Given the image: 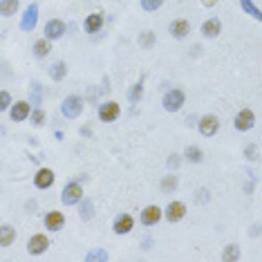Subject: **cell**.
Instances as JSON below:
<instances>
[{"mask_svg": "<svg viewBox=\"0 0 262 262\" xmlns=\"http://www.w3.org/2000/svg\"><path fill=\"white\" fill-rule=\"evenodd\" d=\"M184 101H186V94L181 92L179 88H173V90H168V92L164 94L162 103H164V110L166 112H177V110L184 108Z\"/></svg>", "mask_w": 262, "mask_h": 262, "instance_id": "obj_1", "label": "cell"}, {"mask_svg": "<svg viewBox=\"0 0 262 262\" xmlns=\"http://www.w3.org/2000/svg\"><path fill=\"white\" fill-rule=\"evenodd\" d=\"M61 112H63L67 119H76L83 112V99L78 94H70L63 103H61Z\"/></svg>", "mask_w": 262, "mask_h": 262, "instance_id": "obj_2", "label": "cell"}, {"mask_svg": "<svg viewBox=\"0 0 262 262\" xmlns=\"http://www.w3.org/2000/svg\"><path fill=\"white\" fill-rule=\"evenodd\" d=\"M81 199H83V189L78 181H70L63 189V193H61V202H63L65 206H74V204H78Z\"/></svg>", "mask_w": 262, "mask_h": 262, "instance_id": "obj_3", "label": "cell"}, {"mask_svg": "<svg viewBox=\"0 0 262 262\" xmlns=\"http://www.w3.org/2000/svg\"><path fill=\"white\" fill-rule=\"evenodd\" d=\"M235 130H240V133H247V130H251L255 126V115H253V110H240L238 112V117H235Z\"/></svg>", "mask_w": 262, "mask_h": 262, "instance_id": "obj_4", "label": "cell"}, {"mask_svg": "<svg viewBox=\"0 0 262 262\" xmlns=\"http://www.w3.org/2000/svg\"><path fill=\"white\" fill-rule=\"evenodd\" d=\"M63 34H65V22L63 20L52 18V20L45 22V38H47V41H59Z\"/></svg>", "mask_w": 262, "mask_h": 262, "instance_id": "obj_5", "label": "cell"}, {"mask_svg": "<svg viewBox=\"0 0 262 262\" xmlns=\"http://www.w3.org/2000/svg\"><path fill=\"white\" fill-rule=\"evenodd\" d=\"M47 247H49V240H47V235H43V233H36V235H32L30 242H27V251H30L32 255L45 253V251H47Z\"/></svg>", "mask_w": 262, "mask_h": 262, "instance_id": "obj_6", "label": "cell"}, {"mask_svg": "<svg viewBox=\"0 0 262 262\" xmlns=\"http://www.w3.org/2000/svg\"><path fill=\"white\" fill-rule=\"evenodd\" d=\"M36 22H38V5H36V3H32L30 7L25 9V14H22V20H20L22 32H34Z\"/></svg>", "mask_w": 262, "mask_h": 262, "instance_id": "obj_7", "label": "cell"}, {"mask_svg": "<svg viewBox=\"0 0 262 262\" xmlns=\"http://www.w3.org/2000/svg\"><path fill=\"white\" fill-rule=\"evenodd\" d=\"M119 112H121V108H119V103H115V101H106V103L99 106V119L106 123H112L115 119L119 117Z\"/></svg>", "mask_w": 262, "mask_h": 262, "instance_id": "obj_8", "label": "cell"}, {"mask_svg": "<svg viewBox=\"0 0 262 262\" xmlns=\"http://www.w3.org/2000/svg\"><path fill=\"white\" fill-rule=\"evenodd\" d=\"M220 130V119L215 115H204L199 119V133L204 137H213Z\"/></svg>", "mask_w": 262, "mask_h": 262, "instance_id": "obj_9", "label": "cell"}, {"mask_svg": "<svg viewBox=\"0 0 262 262\" xmlns=\"http://www.w3.org/2000/svg\"><path fill=\"white\" fill-rule=\"evenodd\" d=\"M162 213L166 215L168 222H173V224H175V222H179L186 215V204L184 202H170L166 206V211H162Z\"/></svg>", "mask_w": 262, "mask_h": 262, "instance_id": "obj_10", "label": "cell"}, {"mask_svg": "<svg viewBox=\"0 0 262 262\" xmlns=\"http://www.w3.org/2000/svg\"><path fill=\"white\" fill-rule=\"evenodd\" d=\"M162 208L157 206V204H150V206H146L144 211H141V224L146 226H155L159 220H162Z\"/></svg>", "mask_w": 262, "mask_h": 262, "instance_id": "obj_11", "label": "cell"}, {"mask_svg": "<svg viewBox=\"0 0 262 262\" xmlns=\"http://www.w3.org/2000/svg\"><path fill=\"white\" fill-rule=\"evenodd\" d=\"M112 229H115L117 235H126V233H130L135 229V220L130 218L128 213H121V215H117V220H115V224H112Z\"/></svg>", "mask_w": 262, "mask_h": 262, "instance_id": "obj_12", "label": "cell"}, {"mask_svg": "<svg viewBox=\"0 0 262 262\" xmlns=\"http://www.w3.org/2000/svg\"><path fill=\"white\" fill-rule=\"evenodd\" d=\"M30 112H32V106L27 101H16L9 110V117H11V121H25L30 117Z\"/></svg>", "mask_w": 262, "mask_h": 262, "instance_id": "obj_13", "label": "cell"}, {"mask_svg": "<svg viewBox=\"0 0 262 262\" xmlns=\"http://www.w3.org/2000/svg\"><path fill=\"white\" fill-rule=\"evenodd\" d=\"M45 226H47L49 231H61L65 226V215L61 213V211H49V213L45 215Z\"/></svg>", "mask_w": 262, "mask_h": 262, "instance_id": "obj_14", "label": "cell"}, {"mask_svg": "<svg viewBox=\"0 0 262 262\" xmlns=\"http://www.w3.org/2000/svg\"><path fill=\"white\" fill-rule=\"evenodd\" d=\"M34 184H36V189H49L54 184V173L49 168H41L34 175Z\"/></svg>", "mask_w": 262, "mask_h": 262, "instance_id": "obj_15", "label": "cell"}, {"mask_svg": "<svg viewBox=\"0 0 262 262\" xmlns=\"http://www.w3.org/2000/svg\"><path fill=\"white\" fill-rule=\"evenodd\" d=\"M168 32L173 38H186L191 32V25H189V20H173L168 25Z\"/></svg>", "mask_w": 262, "mask_h": 262, "instance_id": "obj_16", "label": "cell"}, {"mask_svg": "<svg viewBox=\"0 0 262 262\" xmlns=\"http://www.w3.org/2000/svg\"><path fill=\"white\" fill-rule=\"evenodd\" d=\"M220 32H222V22H220L218 18H208V20L202 22V34H204L206 38L220 36Z\"/></svg>", "mask_w": 262, "mask_h": 262, "instance_id": "obj_17", "label": "cell"}, {"mask_svg": "<svg viewBox=\"0 0 262 262\" xmlns=\"http://www.w3.org/2000/svg\"><path fill=\"white\" fill-rule=\"evenodd\" d=\"M103 27V14H90L85 18V32L88 34H94Z\"/></svg>", "mask_w": 262, "mask_h": 262, "instance_id": "obj_18", "label": "cell"}, {"mask_svg": "<svg viewBox=\"0 0 262 262\" xmlns=\"http://www.w3.org/2000/svg\"><path fill=\"white\" fill-rule=\"evenodd\" d=\"M14 240H16L14 226H9V224L0 226V247H9V244H14Z\"/></svg>", "mask_w": 262, "mask_h": 262, "instance_id": "obj_19", "label": "cell"}, {"mask_svg": "<svg viewBox=\"0 0 262 262\" xmlns=\"http://www.w3.org/2000/svg\"><path fill=\"white\" fill-rule=\"evenodd\" d=\"M177 186H179L177 175H166V177L162 179V193H164V195H170V193H175V191H177Z\"/></svg>", "mask_w": 262, "mask_h": 262, "instance_id": "obj_20", "label": "cell"}, {"mask_svg": "<svg viewBox=\"0 0 262 262\" xmlns=\"http://www.w3.org/2000/svg\"><path fill=\"white\" fill-rule=\"evenodd\" d=\"M184 157H186V162H191V164H199L204 159V152L199 150L197 146H189L184 150Z\"/></svg>", "mask_w": 262, "mask_h": 262, "instance_id": "obj_21", "label": "cell"}, {"mask_svg": "<svg viewBox=\"0 0 262 262\" xmlns=\"http://www.w3.org/2000/svg\"><path fill=\"white\" fill-rule=\"evenodd\" d=\"M18 11V0H0V14L3 16H14Z\"/></svg>", "mask_w": 262, "mask_h": 262, "instance_id": "obj_22", "label": "cell"}, {"mask_svg": "<svg viewBox=\"0 0 262 262\" xmlns=\"http://www.w3.org/2000/svg\"><path fill=\"white\" fill-rule=\"evenodd\" d=\"M49 49H52V47H49V41H47V38H41V41L34 43V56H38V59L47 56Z\"/></svg>", "mask_w": 262, "mask_h": 262, "instance_id": "obj_23", "label": "cell"}, {"mask_svg": "<svg viewBox=\"0 0 262 262\" xmlns=\"http://www.w3.org/2000/svg\"><path fill=\"white\" fill-rule=\"evenodd\" d=\"M67 74V65L63 63V61H59V63H54L52 67H49V76L54 78V81H61Z\"/></svg>", "mask_w": 262, "mask_h": 262, "instance_id": "obj_24", "label": "cell"}, {"mask_svg": "<svg viewBox=\"0 0 262 262\" xmlns=\"http://www.w3.org/2000/svg\"><path fill=\"white\" fill-rule=\"evenodd\" d=\"M78 215H81V220H85V222L92 220L94 218V204L90 202V199H85V202L81 199V211H78Z\"/></svg>", "mask_w": 262, "mask_h": 262, "instance_id": "obj_25", "label": "cell"}, {"mask_svg": "<svg viewBox=\"0 0 262 262\" xmlns=\"http://www.w3.org/2000/svg\"><path fill=\"white\" fill-rule=\"evenodd\" d=\"M238 258H240V247H238V244H229V247L222 251V260H226V262H233Z\"/></svg>", "mask_w": 262, "mask_h": 262, "instance_id": "obj_26", "label": "cell"}, {"mask_svg": "<svg viewBox=\"0 0 262 262\" xmlns=\"http://www.w3.org/2000/svg\"><path fill=\"white\" fill-rule=\"evenodd\" d=\"M30 96H32V106H41V96H43V88H41V83L38 81H34L32 83V88H30Z\"/></svg>", "mask_w": 262, "mask_h": 262, "instance_id": "obj_27", "label": "cell"}, {"mask_svg": "<svg viewBox=\"0 0 262 262\" xmlns=\"http://www.w3.org/2000/svg\"><path fill=\"white\" fill-rule=\"evenodd\" d=\"M141 96H144V85H141V83H135L133 88H130V92H128V99L133 101V103H139Z\"/></svg>", "mask_w": 262, "mask_h": 262, "instance_id": "obj_28", "label": "cell"}, {"mask_svg": "<svg viewBox=\"0 0 262 262\" xmlns=\"http://www.w3.org/2000/svg\"><path fill=\"white\" fill-rule=\"evenodd\" d=\"M139 45L144 49H150L152 45H155V34H152V32H141L139 34Z\"/></svg>", "mask_w": 262, "mask_h": 262, "instance_id": "obj_29", "label": "cell"}, {"mask_svg": "<svg viewBox=\"0 0 262 262\" xmlns=\"http://www.w3.org/2000/svg\"><path fill=\"white\" fill-rule=\"evenodd\" d=\"M240 5H242V9H244V11H247V14H251V16H253V18H255V20H260V18H262L260 9H258V7H255V5L251 3V0H240Z\"/></svg>", "mask_w": 262, "mask_h": 262, "instance_id": "obj_30", "label": "cell"}, {"mask_svg": "<svg viewBox=\"0 0 262 262\" xmlns=\"http://www.w3.org/2000/svg\"><path fill=\"white\" fill-rule=\"evenodd\" d=\"M164 5V0H141V7L144 11H157Z\"/></svg>", "mask_w": 262, "mask_h": 262, "instance_id": "obj_31", "label": "cell"}, {"mask_svg": "<svg viewBox=\"0 0 262 262\" xmlns=\"http://www.w3.org/2000/svg\"><path fill=\"white\" fill-rule=\"evenodd\" d=\"M85 260H108V251L103 249H96V251H90L85 255Z\"/></svg>", "mask_w": 262, "mask_h": 262, "instance_id": "obj_32", "label": "cell"}, {"mask_svg": "<svg viewBox=\"0 0 262 262\" xmlns=\"http://www.w3.org/2000/svg\"><path fill=\"white\" fill-rule=\"evenodd\" d=\"M32 115V121H34V126H43V121H45V112L38 108V110H34V112H30Z\"/></svg>", "mask_w": 262, "mask_h": 262, "instance_id": "obj_33", "label": "cell"}, {"mask_svg": "<svg viewBox=\"0 0 262 262\" xmlns=\"http://www.w3.org/2000/svg\"><path fill=\"white\" fill-rule=\"evenodd\" d=\"M11 106V96L9 92H0V112H5Z\"/></svg>", "mask_w": 262, "mask_h": 262, "instance_id": "obj_34", "label": "cell"}, {"mask_svg": "<svg viewBox=\"0 0 262 262\" xmlns=\"http://www.w3.org/2000/svg\"><path fill=\"white\" fill-rule=\"evenodd\" d=\"M179 162H181L179 155H170V159H168V168H170V170H173V168L177 170V168H179Z\"/></svg>", "mask_w": 262, "mask_h": 262, "instance_id": "obj_35", "label": "cell"}, {"mask_svg": "<svg viewBox=\"0 0 262 262\" xmlns=\"http://www.w3.org/2000/svg\"><path fill=\"white\" fill-rule=\"evenodd\" d=\"M255 152H258V148H255V146H249L247 150H244V155H247L249 159H255Z\"/></svg>", "mask_w": 262, "mask_h": 262, "instance_id": "obj_36", "label": "cell"}, {"mask_svg": "<svg viewBox=\"0 0 262 262\" xmlns=\"http://www.w3.org/2000/svg\"><path fill=\"white\" fill-rule=\"evenodd\" d=\"M197 193H199V195H197L199 202H206V199H208V191L206 189H202V191H197Z\"/></svg>", "mask_w": 262, "mask_h": 262, "instance_id": "obj_37", "label": "cell"}, {"mask_svg": "<svg viewBox=\"0 0 262 262\" xmlns=\"http://www.w3.org/2000/svg\"><path fill=\"white\" fill-rule=\"evenodd\" d=\"M204 7H213V5H218V0H202Z\"/></svg>", "mask_w": 262, "mask_h": 262, "instance_id": "obj_38", "label": "cell"}]
</instances>
